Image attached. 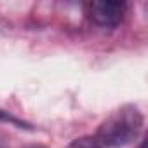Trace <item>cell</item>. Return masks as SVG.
Segmentation results:
<instances>
[{
  "label": "cell",
  "mask_w": 148,
  "mask_h": 148,
  "mask_svg": "<svg viewBox=\"0 0 148 148\" xmlns=\"http://www.w3.org/2000/svg\"><path fill=\"white\" fill-rule=\"evenodd\" d=\"M68 148H103L98 139L94 136H82V138H77L75 141H71Z\"/></svg>",
  "instance_id": "3957f363"
},
{
  "label": "cell",
  "mask_w": 148,
  "mask_h": 148,
  "mask_svg": "<svg viewBox=\"0 0 148 148\" xmlns=\"http://www.w3.org/2000/svg\"><path fill=\"white\" fill-rule=\"evenodd\" d=\"M0 120H5V122H11V124H14L16 127H21V129H33V127H32L30 124H26V122H23V120L16 119L14 115L7 113V112H4V110H0Z\"/></svg>",
  "instance_id": "277c9868"
},
{
  "label": "cell",
  "mask_w": 148,
  "mask_h": 148,
  "mask_svg": "<svg viewBox=\"0 0 148 148\" xmlns=\"http://www.w3.org/2000/svg\"><path fill=\"white\" fill-rule=\"evenodd\" d=\"M125 14L124 2H105V0H94L87 4V16L89 19L103 28V30H115Z\"/></svg>",
  "instance_id": "7a4b0ae2"
},
{
  "label": "cell",
  "mask_w": 148,
  "mask_h": 148,
  "mask_svg": "<svg viewBox=\"0 0 148 148\" xmlns=\"http://www.w3.org/2000/svg\"><path fill=\"white\" fill-rule=\"evenodd\" d=\"M145 127V115L134 105L115 110L96 131V139L103 148H124L132 145Z\"/></svg>",
  "instance_id": "6da1fadb"
},
{
  "label": "cell",
  "mask_w": 148,
  "mask_h": 148,
  "mask_svg": "<svg viewBox=\"0 0 148 148\" xmlns=\"http://www.w3.org/2000/svg\"><path fill=\"white\" fill-rule=\"evenodd\" d=\"M28 148H44V146H38V145H33V146H28Z\"/></svg>",
  "instance_id": "5b68a950"
}]
</instances>
